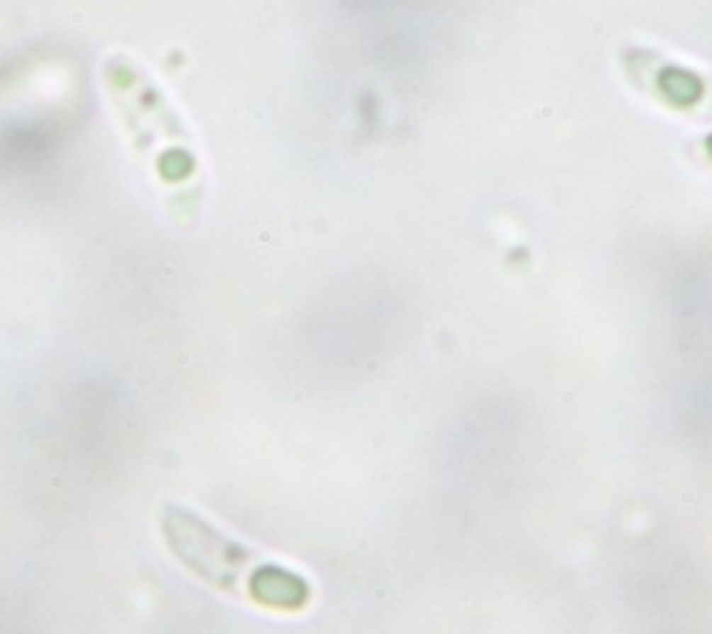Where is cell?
I'll list each match as a JSON object with an SVG mask.
<instances>
[{"label": "cell", "instance_id": "obj_1", "mask_svg": "<svg viewBox=\"0 0 712 634\" xmlns=\"http://www.w3.org/2000/svg\"><path fill=\"white\" fill-rule=\"evenodd\" d=\"M162 526H164V537H167L173 554L184 562L189 570H195L206 582L228 587V590H237V584L251 587L245 567L254 565V554L245 545L228 540L203 518L192 515L181 506H167ZM254 567H259V562Z\"/></svg>", "mask_w": 712, "mask_h": 634}]
</instances>
